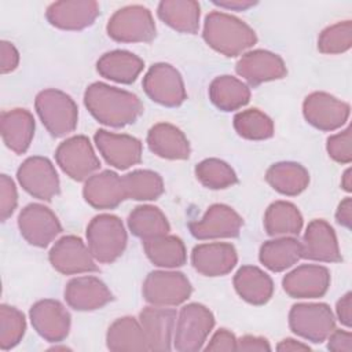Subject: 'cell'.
<instances>
[{
	"label": "cell",
	"instance_id": "cell-28",
	"mask_svg": "<svg viewBox=\"0 0 352 352\" xmlns=\"http://www.w3.org/2000/svg\"><path fill=\"white\" fill-rule=\"evenodd\" d=\"M143 66L144 63L138 55L129 51L116 50L106 52L99 58L96 70L107 80L121 84H131L140 74Z\"/></svg>",
	"mask_w": 352,
	"mask_h": 352
},
{
	"label": "cell",
	"instance_id": "cell-45",
	"mask_svg": "<svg viewBox=\"0 0 352 352\" xmlns=\"http://www.w3.org/2000/svg\"><path fill=\"white\" fill-rule=\"evenodd\" d=\"M205 351H236V338L227 329H220L213 334Z\"/></svg>",
	"mask_w": 352,
	"mask_h": 352
},
{
	"label": "cell",
	"instance_id": "cell-21",
	"mask_svg": "<svg viewBox=\"0 0 352 352\" xmlns=\"http://www.w3.org/2000/svg\"><path fill=\"white\" fill-rule=\"evenodd\" d=\"M139 323L143 329L148 351H170L172 336L176 324V311L147 307L139 314Z\"/></svg>",
	"mask_w": 352,
	"mask_h": 352
},
{
	"label": "cell",
	"instance_id": "cell-37",
	"mask_svg": "<svg viewBox=\"0 0 352 352\" xmlns=\"http://www.w3.org/2000/svg\"><path fill=\"white\" fill-rule=\"evenodd\" d=\"M128 227L135 236L142 239L165 235L170 228L165 214L151 205L136 206L128 216Z\"/></svg>",
	"mask_w": 352,
	"mask_h": 352
},
{
	"label": "cell",
	"instance_id": "cell-31",
	"mask_svg": "<svg viewBox=\"0 0 352 352\" xmlns=\"http://www.w3.org/2000/svg\"><path fill=\"white\" fill-rule=\"evenodd\" d=\"M157 14L162 22L182 33H197L199 28V4L194 0H164Z\"/></svg>",
	"mask_w": 352,
	"mask_h": 352
},
{
	"label": "cell",
	"instance_id": "cell-52",
	"mask_svg": "<svg viewBox=\"0 0 352 352\" xmlns=\"http://www.w3.org/2000/svg\"><path fill=\"white\" fill-rule=\"evenodd\" d=\"M276 349L280 352H296V351H309L311 348L307 344H302L301 341H296L293 338H286V340H282L276 345Z\"/></svg>",
	"mask_w": 352,
	"mask_h": 352
},
{
	"label": "cell",
	"instance_id": "cell-20",
	"mask_svg": "<svg viewBox=\"0 0 352 352\" xmlns=\"http://www.w3.org/2000/svg\"><path fill=\"white\" fill-rule=\"evenodd\" d=\"M235 70L253 87L265 81L279 80L287 73L282 58L265 50H254L243 54L236 62Z\"/></svg>",
	"mask_w": 352,
	"mask_h": 352
},
{
	"label": "cell",
	"instance_id": "cell-33",
	"mask_svg": "<svg viewBox=\"0 0 352 352\" xmlns=\"http://www.w3.org/2000/svg\"><path fill=\"white\" fill-rule=\"evenodd\" d=\"M143 249L148 260L157 267H182L187 260L184 243L180 238L175 235L165 234L143 239Z\"/></svg>",
	"mask_w": 352,
	"mask_h": 352
},
{
	"label": "cell",
	"instance_id": "cell-38",
	"mask_svg": "<svg viewBox=\"0 0 352 352\" xmlns=\"http://www.w3.org/2000/svg\"><path fill=\"white\" fill-rule=\"evenodd\" d=\"M126 198L136 201H153L164 192V183L158 173L138 169L122 176Z\"/></svg>",
	"mask_w": 352,
	"mask_h": 352
},
{
	"label": "cell",
	"instance_id": "cell-30",
	"mask_svg": "<svg viewBox=\"0 0 352 352\" xmlns=\"http://www.w3.org/2000/svg\"><path fill=\"white\" fill-rule=\"evenodd\" d=\"M265 180L275 191L294 197L308 187L309 173L297 162L283 161L276 162L267 169Z\"/></svg>",
	"mask_w": 352,
	"mask_h": 352
},
{
	"label": "cell",
	"instance_id": "cell-49",
	"mask_svg": "<svg viewBox=\"0 0 352 352\" xmlns=\"http://www.w3.org/2000/svg\"><path fill=\"white\" fill-rule=\"evenodd\" d=\"M336 311H337L338 320L344 326L351 327V324H352V294L349 292L337 301Z\"/></svg>",
	"mask_w": 352,
	"mask_h": 352
},
{
	"label": "cell",
	"instance_id": "cell-1",
	"mask_svg": "<svg viewBox=\"0 0 352 352\" xmlns=\"http://www.w3.org/2000/svg\"><path fill=\"white\" fill-rule=\"evenodd\" d=\"M84 104L95 120L114 128L135 122L143 113V104L135 94L104 82H94L85 89Z\"/></svg>",
	"mask_w": 352,
	"mask_h": 352
},
{
	"label": "cell",
	"instance_id": "cell-3",
	"mask_svg": "<svg viewBox=\"0 0 352 352\" xmlns=\"http://www.w3.org/2000/svg\"><path fill=\"white\" fill-rule=\"evenodd\" d=\"M88 248L99 263H113L125 250L126 231L122 221L114 214L95 216L87 227Z\"/></svg>",
	"mask_w": 352,
	"mask_h": 352
},
{
	"label": "cell",
	"instance_id": "cell-46",
	"mask_svg": "<svg viewBox=\"0 0 352 352\" xmlns=\"http://www.w3.org/2000/svg\"><path fill=\"white\" fill-rule=\"evenodd\" d=\"M0 70L3 74L10 73L12 70L16 69L18 63H19V54L16 51V48L14 47L12 43L3 40L0 44Z\"/></svg>",
	"mask_w": 352,
	"mask_h": 352
},
{
	"label": "cell",
	"instance_id": "cell-25",
	"mask_svg": "<svg viewBox=\"0 0 352 352\" xmlns=\"http://www.w3.org/2000/svg\"><path fill=\"white\" fill-rule=\"evenodd\" d=\"M65 300L73 309L94 311L110 302L113 294L99 278L78 276L66 285Z\"/></svg>",
	"mask_w": 352,
	"mask_h": 352
},
{
	"label": "cell",
	"instance_id": "cell-2",
	"mask_svg": "<svg viewBox=\"0 0 352 352\" xmlns=\"http://www.w3.org/2000/svg\"><path fill=\"white\" fill-rule=\"evenodd\" d=\"M202 36L210 48L226 56H236L257 43V36L249 25L220 11L206 15Z\"/></svg>",
	"mask_w": 352,
	"mask_h": 352
},
{
	"label": "cell",
	"instance_id": "cell-48",
	"mask_svg": "<svg viewBox=\"0 0 352 352\" xmlns=\"http://www.w3.org/2000/svg\"><path fill=\"white\" fill-rule=\"evenodd\" d=\"M236 351H271V345L263 337L243 336L236 340Z\"/></svg>",
	"mask_w": 352,
	"mask_h": 352
},
{
	"label": "cell",
	"instance_id": "cell-40",
	"mask_svg": "<svg viewBox=\"0 0 352 352\" xmlns=\"http://www.w3.org/2000/svg\"><path fill=\"white\" fill-rule=\"evenodd\" d=\"M195 176L208 188L221 190L238 182L234 169L217 158H206L195 166Z\"/></svg>",
	"mask_w": 352,
	"mask_h": 352
},
{
	"label": "cell",
	"instance_id": "cell-34",
	"mask_svg": "<svg viewBox=\"0 0 352 352\" xmlns=\"http://www.w3.org/2000/svg\"><path fill=\"white\" fill-rule=\"evenodd\" d=\"M212 103L223 110L232 111L245 106L250 99V89L245 82L232 76H219L209 85Z\"/></svg>",
	"mask_w": 352,
	"mask_h": 352
},
{
	"label": "cell",
	"instance_id": "cell-12",
	"mask_svg": "<svg viewBox=\"0 0 352 352\" xmlns=\"http://www.w3.org/2000/svg\"><path fill=\"white\" fill-rule=\"evenodd\" d=\"M18 227L21 235L37 248L48 246L62 231L55 213L41 204L26 205L18 216Z\"/></svg>",
	"mask_w": 352,
	"mask_h": 352
},
{
	"label": "cell",
	"instance_id": "cell-11",
	"mask_svg": "<svg viewBox=\"0 0 352 352\" xmlns=\"http://www.w3.org/2000/svg\"><path fill=\"white\" fill-rule=\"evenodd\" d=\"M16 177L22 188L43 201L59 194V177L52 162L45 157H29L18 168Z\"/></svg>",
	"mask_w": 352,
	"mask_h": 352
},
{
	"label": "cell",
	"instance_id": "cell-51",
	"mask_svg": "<svg viewBox=\"0 0 352 352\" xmlns=\"http://www.w3.org/2000/svg\"><path fill=\"white\" fill-rule=\"evenodd\" d=\"M257 1L253 0H220V1H213V4L227 8V10H235V11H245L250 7H253Z\"/></svg>",
	"mask_w": 352,
	"mask_h": 352
},
{
	"label": "cell",
	"instance_id": "cell-43",
	"mask_svg": "<svg viewBox=\"0 0 352 352\" xmlns=\"http://www.w3.org/2000/svg\"><path fill=\"white\" fill-rule=\"evenodd\" d=\"M352 135L351 128H346L327 139V153L329 155L340 162V164H349L352 161V148H351Z\"/></svg>",
	"mask_w": 352,
	"mask_h": 352
},
{
	"label": "cell",
	"instance_id": "cell-26",
	"mask_svg": "<svg viewBox=\"0 0 352 352\" xmlns=\"http://www.w3.org/2000/svg\"><path fill=\"white\" fill-rule=\"evenodd\" d=\"M148 148L158 157L166 160H187L190 143L184 133L172 124L158 122L147 133Z\"/></svg>",
	"mask_w": 352,
	"mask_h": 352
},
{
	"label": "cell",
	"instance_id": "cell-53",
	"mask_svg": "<svg viewBox=\"0 0 352 352\" xmlns=\"http://www.w3.org/2000/svg\"><path fill=\"white\" fill-rule=\"evenodd\" d=\"M341 186L345 191H352V170L351 168H348L344 175H342V179H341Z\"/></svg>",
	"mask_w": 352,
	"mask_h": 352
},
{
	"label": "cell",
	"instance_id": "cell-36",
	"mask_svg": "<svg viewBox=\"0 0 352 352\" xmlns=\"http://www.w3.org/2000/svg\"><path fill=\"white\" fill-rule=\"evenodd\" d=\"M264 228L271 236L298 235L302 228V216L296 205L276 201L265 210Z\"/></svg>",
	"mask_w": 352,
	"mask_h": 352
},
{
	"label": "cell",
	"instance_id": "cell-9",
	"mask_svg": "<svg viewBox=\"0 0 352 352\" xmlns=\"http://www.w3.org/2000/svg\"><path fill=\"white\" fill-rule=\"evenodd\" d=\"M55 160L60 169L77 182L88 179L100 166L89 139L82 135L62 142L55 151Z\"/></svg>",
	"mask_w": 352,
	"mask_h": 352
},
{
	"label": "cell",
	"instance_id": "cell-22",
	"mask_svg": "<svg viewBox=\"0 0 352 352\" xmlns=\"http://www.w3.org/2000/svg\"><path fill=\"white\" fill-rule=\"evenodd\" d=\"M84 199L95 209H113L126 199L122 177L113 170L89 176L82 188Z\"/></svg>",
	"mask_w": 352,
	"mask_h": 352
},
{
	"label": "cell",
	"instance_id": "cell-8",
	"mask_svg": "<svg viewBox=\"0 0 352 352\" xmlns=\"http://www.w3.org/2000/svg\"><path fill=\"white\" fill-rule=\"evenodd\" d=\"M142 292L144 300L153 305L173 307L184 302L192 287L182 272L154 271L146 276Z\"/></svg>",
	"mask_w": 352,
	"mask_h": 352
},
{
	"label": "cell",
	"instance_id": "cell-15",
	"mask_svg": "<svg viewBox=\"0 0 352 352\" xmlns=\"http://www.w3.org/2000/svg\"><path fill=\"white\" fill-rule=\"evenodd\" d=\"M242 217L228 205L214 204L209 206L201 220L188 224L190 232L197 239L234 238L239 235Z\"/></svg>",
	"mask_w": 352,
	"mask_h": 352
},
{
	"label": "cell",
	"instance_id": "cell-24",
	"mask_svg": "<svg viewBox=\"0 0 352 352\" xmlns=\"http://www.w3.org/2000/svg\"><path fill=\"white\" fill-rule=\"evenodd\" d=\"M236 250L231 243H202L192 249L191 263L195 271L205 276H221L236 265Z\"/></svg>",
	"mask_w": 352,
	"mask_h": 352
},
{
	"label": "cell",
	"instance_id": "cell-41",
	"mask_svg": "<svg viewBox=\"0 0 352 352\" xmlns=\"http://www.w3.org/2000/svg\"><path fill=\"white\" fill-rule=\"evenodd\" d=\"M26 322L23 314L15 307L0 305V348L8 351L18 345L25 334Z\"/></svg>",
	"mask_w": 352,
	"mask_h": 352
},
{
	"label": "cell",
	"instance_id": "cell-18",
	"mask_svg": "<svg viewBox=\"0 0 352 352\" xmlns=\"http://www.w3.org/2000/svg\"><path fill=\"white\" fill-rule=\"evenodd\" d=\"M282 286L293 298H318L324 296L330 286V272L322 265L304 264L286 274Z\"/></svg>",
	"mask_w": 352,
	"mask_h": 352
},
{
	"label": "cell",
	"instance_id": "cell-17",
	"mask_svg": "<svg viewBox=\"0 0 352 352\" xmlns=\"http://www.w3.org/2000/svg\"><path fill=\"white\" fill-rule=\"evenodd\" d=\"M30 322L33 329L47 341L59 342L65 340L70 330V315L56 300H40L30 308Z\"/></svg>",
	"mask_w": 352,
	"mask_h": 352
},
{
	"label": "cell",
	"instance_id": "cell-35",
	"mask_svg": "<svg viewBox=\"0 0 352 352\" xmlns=\"http://www.w3.org/2000/svg\"><path fill=\"white\" fill-rule=\"evenodd\" d=\"M106 344L110 351H148L143 329L132 316L114 320L106 334Z\"/></svg>",
	"mask_w": 352,
	"mask_h": 352
},
{
	"label": "cell",
	"instance_id": "cell-32",
	"mask_svg": "<svg viewBox=\"0 0 352 352\" xmlns=\"http://www.w3.org/2000/svg\"><path fill=\"white\" fill-rule=\"evenodd\" d=\"M302 257L301 243L292 236L267 241L260 248L258 258L264 267L280 272L294 265Z\"/></svg>",
	"mask_w": 352,
	"mask_h": 352
},
{
	"label": "cell",
	"instance_id": "cell-19",
	"mask_svg": "<svg viewBox=\"0 0 352 352\" xmlns=\"http://www.w3.org/2000/svg\"><path fill=\"white\" fill-rule=\"evenodd\" d=\"M99 4L94 0H63L52 3L45 12L48 22L63 30H81L94 23Z\"/></svg>",
	"mask_w": 352,
	"mask_h": 352
},
{
	"label": "cell",
	"instance_id": "cell-29",
	"mask_svg": "<svg viewBox=\"0 0 352 352\" xmlns=\"http://www.w3.org/2000/svg\"><path fill=\"white\" fill-rule=\"evenodd\" d=\"M234 287L242 300L253 305L265 304L274 293V283L270 275L254 265H243L236 271Z\"/></svg>",
	"mask_w": 352,
	"mask_h": 352
},
{
	"label": "cell",
	"instance_id": "cell-27",
	"mask_svg": "<svg viewBox=\"0 0 352 352\" xmlns=\"http://www.w3.org/2000/svg\"><path fill=\"white\" fill-rule=\"evenodd\" d=\"M1 136L8 148L23 154L34 136V118L25 109H12L1 113Z\"/></svg>",
	"mask_w": 352,
	"mask_h": 352
},
{
	"label": "cell",
	"instance_id": "cell-6",
	"mask_svg": "<svg viewBox=\"0 0 352 352\" xmlns=\"http://www.w3.org/2000/svg\"><path fill=\"white\" fill-rule=\"evenodd\" d=\"M107 34L118 43H148L155 37L151 12L143 6L117 10L107 22Z\"/></svg>",
	"mask_w": 352,
	"mask_h": 352
},
{
	"label": "cell",
	"instance_id": "cell-39",
	"mask_svg": "<svg viewBox=\"0 0 352 352\" xmlns=\"http://www.w3.org/2000/svg\"><path fill=\"white\" fill-rule=\"evenodd\" d=\"M234 128L239 136L249 140H264L274 135L272 120L258 109H248L235 114Z\"/></svg>",
	"mask_w": 352,
	"mask_h": 352
},
{
	"label": "cell",
	"instance_id": "cell-14",
	"mask_svg": "<svg viewBox=\"0 0 352 352\" xmlns=\"http://www.w3.org/2000/svg\"><path fill=\"white\" fill-rule=\"evenodd\" d=\"M348 103L326 92H312L302 103L305 120L320 131H334L341 128L349 117Z\"/></svg>",
	"mask_w": 352,
	"mask_h": 352
},
{
	"label": "cell",
	"instance_id": "cell-47",
	"mask_svg": "<svg viewBox=\"0 0 352 352\" xmlns=\"http://www.w3.org/2000/svg\"><path fill=\"white\" fill-rule=\"evenodd\" d=\"M327 348L334 352H351L352 351V334L345 330H333L327 337Z\"/></svg>",
	"mask_w": 352,
	"mask_h": 352
},
{
	"label": "cell",
	"instance_id": "cell-7",
	"mask_svg": "<svg viewBox=\"0 0 352 352\" xmlns=\"http://www.w3.org/2000/svg\"><path fill=\"white\" fill-rule=\"evenodd\" d=\"M289 326L308 341L323 342L336 329V320L327 304H296L289 312Z\"/></svg>",
	"mask_w": 352,
	"mask_h": 352
},
{
	"label": "cell",
	"instance_id": "cell-50",
	"mask_svg": "<svg viewBox=\"0 0 352 352\" xmlns=\"http://www.w3.org/2000/svg\"><path fill=\"white\" fill-rule=\"evenodd\" d=\"M336 219L338 221V224L351 228L352 224V199L349 197H346L345 199H342L337 208L336 212Z\"/></svg>",
	"mask_w": 352,
	"mask_h": 352
},
{
	"label": "cell",
	"instance_id": "cell-13",
	"mask_svg": "<svg viewBox=\"0 0 352 352\" xmlns=\"http://www.w3.org/2000/svg\"><path fill=\"white\" fill-rule=\"evenodd\" d=\"M48 258L51 265L65 275L98 271L89 248L76 235H65L58 239L51 248Z\"/></svg>",
	"mask_w": 352,
	"mask_h": 352
},
{
	"label": "cell",
	"instance_id": "cell-10",
	"mask_svg": "<svg viewBox=\"0 0 352 352\" xmlns=\"http://www.w3.org/2000/svg\"><path fill=\"white\" fill-rule=\"evenodd\" d=\"M143 89L151 100L166 107L180 106L187 98L180 73L168 63H155L147 70Z\"/></svg>",
	"mask_w": 352,
	"mask_h": 352
},
{
	"label": "cell",
	"instance_id": "cell-42",
	"mask_svg": "<svg viewBox=\"0 0 352 352\" xmlns=\"http://www.w3.org/2000/svg\"><path fill=\"white\" fill-rule=\"evenodd\" d=\"M352 45V22H337L319 34L318 50L323 54H342Z\"/></svg>",
	"mask_w": 352,
	"mask_h": 352
},
{
	"label": "cell",
	"instance_id": "cell-44",
	"mask_svg": "<svg viewBox=\"0 0 352 352\" xmlns=\"http://www.w3.org/2000/svg\"><path fill=\"white\" fill-rule=\"evenodd\" d=\"M18 204V194L15 183L7 175L0 176V216L6 221L15 210Z\"/></svg>",
	"mask_w": 352,
	"mask_h": 352
},
{
	"label": "cell",
	"instance_id": "cell-16",
	"mask_svg": "<svg viewBox=\"0 0 352 352\" xmlns=\"http://www.w3.org/2000/svg\"><path fill=\"white\" fill-rule=\"evenodd\" d=\"M94 139L106 162L117 169H128L142 161V143L133 136L99 129Z\"/></svg>",
	"mask_w": 352,
	"mask_h": 352
},
{
	"label": "cell",
	"instance_id": "cell-23",
	"mask_svg": "<svg viewBox=\"0 0 352 352\" xmlns=\"http://www.w3.org/2000/svg\"><path fill=\"white\" fill-rule=\"evenodd\" d=\"M301 246L304 258L323 263H338L342 260L336 232L324 220L316 219L308 224Z\"/></svg>",
	"mask_w": 352,
	"mask_h": 352
},
{
	"label": "cell",
	"instance_id": "cell-4",
	"mask_svg": "<svg viewBox=\"0 0 352 352\" xmlns=\"http://www.w3.org/2000/svg\"><path fill=\"white\" fill-rule=\"evenodd\" d=\"M36 111L47 131L60 138L73 132L78 121V110L74 100L59 89H44L34 100Z\"/></svg>",
	"mask_w": 352,
	"mask_h": 352
},
{
	"label": "cell",
	"instance_id": "cell-5",
	"mask_svg": "<svg viewBox=\"0 0 352 352\" xmlns=\"http://www.w3.org/2000/svg\"><path fill=\"white\" fill-rule=\"evenodd\" d=\"M213 326L214 316L205 305L198 302L184 305L176 323L173 337L175 349L180 352H195L202 349Z\"/></svg>",
	"mask_w": 352,
	"mask_h": 352
}]
</instances>
